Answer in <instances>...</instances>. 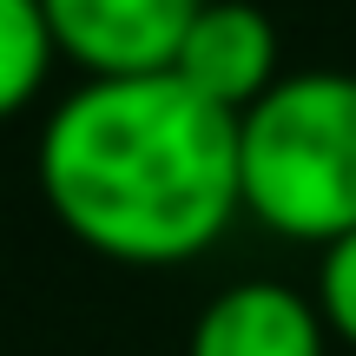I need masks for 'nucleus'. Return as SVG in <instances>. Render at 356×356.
Masks as SVG:
<instances>
[{
    "label": "nucleus",
    "mask_w": 356,
    "mask_h": 356,
    "mask_svg": "<svg viewBox=\"0 0 356 356\" xmlns=\"http://www.w3.org/2000/svg\"><path fill=\"white\" fill-rule=\"evenodd\" d=\"M33 178L66 238L132 270L204 257L238 225V113L178 73L79 79L47 113Z\"/></svg>",
    "instance_id": "f257e3e1"
},
{
    "label": "nucleus",
    "mask_w": 356,
    "mask_h": 356,
    "mask_svg": "<svg viewBox=\"0 0 356 356\" xmlns=\"http://www.w3.org/2000/svg\"><path fill=\"white\" fill-rule=\"evenodd\" d=\"M198 7L204 0H40L60 60L86 79L172 73Z\"/></svg>",
    "instance_id": "7ed1b4c3"
},
{
    "label": "nucleus",
    "mask_w": 356,
    "mask_h": 356,
    "mask_svg": "<svg viewBox=\"0 0 356 356\" xmlns=\"http://www.w3.org/2000/svg\"><path fill=\"white\" fill-rule=\"evenodd\" d=\"M317 310H323V323H330L337 343H350V350H356V231H343L337 244H323Z\"/></svg>",
    "instance_id": "0eeeda50"
},
{
    "label": "nucleus",
    "mask_w": 356,
    "mask_h": 356,
    "mask_svg": "<svg viewBox=\"0 0 356 356\" xmlns=\"http://www.w3.org/2000/svg\"><path fill=\"white\" fill-rule=\"evenodd\" d=\"M238 198L270 238L356 231V73H284L238 113Z\"/></svg>",
    "instance_id": "f03ea898"
},
{
    "label": "nucleus",
    "mask_w": 356,
    "mask_h": 356,
    "mask_svg": "<svg viewBox=\"0 0 356 356\" xmlns=\"http://www.w3.org/2000/svg\"><path fill=\"white\" fill-rule=\"evenodd\" d=\"M53 60H60V47L47 33L40 0H0V126L47 92Z\"/></svg>",
    "instance_id": "423d86ee"
},
{
    "label": "nucleus",
    "mask_w": 356,
    "mask_h": 356,
    "mask_svg": "<svg viewBox=\"0 0 356 356\" xmlns=\"http://www.w3.org/2000/svg\"><path fill=\"white\" fill-rule=\"evenodd\" d=\"M185 356H330V323L317 297L270 277H244L191 317Z\"/></svg>",
    "instance_id": "39448f33"
},
{
    "label": "nucleus",
    "mask_w": 356,
    "mask_h": 356,
    "mask_svg": "<svg viewBox=\"0 0 356 356\" xmlns=\"http://www.w3.org/2000/svg\"><path fill=\"white\" fill-rule=\"evenodd\" d=\"M172 73L185 79L198 99L225 106V113H244V106H257L284 79L277 26H270V13L251 7V0H204L198 20L185 26V47H178Z\"/></svg>",
    "instance_id": "20e7f679"
}]
</instances>
